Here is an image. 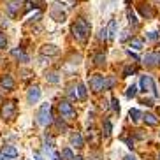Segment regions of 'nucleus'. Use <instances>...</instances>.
Listing matches in <instances>:
<instances>
[{"instance_id":"obj_37","label":"nucleus","mask_w":160,"mask_h":160,"mask_svg":"<svg viewBox=\"0 0 160 160\" xmlns=\"http://www.w3.org/2000/svg\"><path fill=\"white\" fill-rule=\"evenodd\" d=\"M127 55H128V57H130V58H132V60H136V62H137V60H139V57H137L136 53H132V51H130V49H128V51H127Z\"/></svg>"},{"instance_id":"obj_23","label":"nucleus","mask_w":160,"mask_h":160,"mask_svg":"<svg viewBox=\"0 0 160 160\" xmlns=\"http://www.w3.org/2000/svg\"><path fill=\"white\" fill-rule=\"evenodd\" d=\"M111 132H113V127H111V122H109L108 118H106V120H104V125H102V134L106 137H109L111 136Z\"/></svg>"},{"instance_id":"obj_16","label":"nucleus","mask_w":160,"mask_h":160,"mask_svg":"<svg viewBox=\"0 0 160 160\" xmlns=\"http://www.w3.org/2000/svg\"><path fill=\"white\" fill-rule=\"evenodd\" d=\"M51 18L55 19V21H58V23H63V21H65V12H58L57 11V7H55V9L51 11Z\"/></svg>"},{"instance_id":"obj_9","label":"nucleus","mask_w":160,"mask_h":160,"mask_svg":"<svg viewBox=\"0 0 160 160\" xmlns=\"http://www.w3.org/2000/svg\"><path fill=\"white\" fill-rule=\"evenodd\" d=\"M41 53L46 55V57H57L58 53H60V49H58V46H55V44H44V46L41 48Z\"/></svg>"},{"instance_id":"obj_19","label":"nucleus","mask_w":160,"mask_h":160,"mask_svg":"<svg viewBox=\"0 0 160 160\" xmlns=\"http://www.w3.org/2000/svg\"><path fill=\"white\" fill-rule=\"evenodd\" d=\"M142 46H144V42H142V39L134 37V39L130 41V48H132V49H136V51H141V49H142Z\"/></svg>"},{"instance_id":"obj_11","label":"nucleus","mask_w":160,"mask_h":160,"mask_svg":"<svg viewBox=\"0 0 160 160\" xmlns=\"http://www.w3.org/2000/svg\"><path fill=\"white\" fill-rule=\"evenodd\" d=\"M2 155H4V158H16L19 153L14 146H4L2 148Z\"/></svg>"},{"instance_id":"obj_18","label":"nucleus","mask_w":160,"mask_h":160,"mask_svg":"<svg viewBox=\"0 0 160 160\" xmlns=\"http://www.w3.org/2000/svg\"><path fill=\"white\" fill-rule=\"evenodd\" d=\"M60 158L62 160H74L76 157H74V153H72L71 148H63V150H62V153H60Z\"/></svg>"},{"instance_id":"obj_26","label":"nucleus","mask_w":160,"mask_h":160,"mask_svg":"<svg viewBox=\"0 0 160 160\" xmlns=\"http://www.w3.org/2000/svg\"><path fill=\"white\" fill-rule=\"evenodd\" d=\"M128 116H130V120H132V122L136 123V122H139V120L142 118V114H141V111H139V109H130V113H128Z\"/></svg>"},{"instance_id":"obj_4","label":"nucleus","mask_w":160,"mask_h":160,"mask_svg":"<svg viewBox=\"0 0 160 160\" xmlns=\"http://www.w3.org/2000/svg\"><path fill=\"white\" fill-rule=\"evenodd\" d=\"M58 111H60L63 120H74L76 118V109L72 108V104L69 100H60L58 104Z\"/></svg>"},{"instance_id":"obj_41","label":"nucleus","mask_w":160,"mask_h":160,"mask_svg":"<svg viewBox=\"0 0 160 160\" xmlns=\"http://www.w3.org/2000/svg\"><path fill=\"white\" fill-rule=\"evenodd\" d=\"M123 160H137V158H136V157H134V155H127V157H125V158H123Z\"/></svg>"},{"instance_id":"obj_31","label":"nucleus","mask_w":160,"mask_h":160,"mask_svg":"<svg viewBox=\"0 0 160 160\" xmlns=\"http://www.w3.org/2000/svg\"><path fill=\"white\" fill-rule=\"evenodd\" d=\"M5 48H7V37L4 32H0V49H5Z\"/></svg>"},{"instance_id":"obj_32","label":"nucleus","mask_w":160,"mask_h":160,"mask_svg":"<svg viewBox=\"0 0 160 160\" xmlns=\"http://www.w3.org/2000/svg\"><path fill=\"white\" fill-rule=\"evenodd\" d=\"M134 72H136V67H132V65L125 67V69H123V78H127V76L134 74Z\"/></svg>"},{"instance_id":"obj_35","label":"nucleus","mask_w":160,"mask_h":160,"mask_svg":"<svg viewBox=\"0 0 160 160\" xmlns=\"http://www.w3.org/2000/svg\"><path fill=\"white\" fill-rule=\"evenodd\" d=\"M146 37L150 39V41H157V39H158V32H150Z\"/></svg>"},{"instance_id":"obj_44","label":"nucleus","mask_w":160,"mask_h":160,"mask_svg":"<svg viewBox=\"0 0 160 160\" xmlns=\"http://www.w3.org/2000/svg\"><path fill=\"white\" fill-rule=\"evenodd\" d=\"M14 2H18V4H21V2H23V0H14Z\"/></svg>"},{"instance_id":"obj_15","label":"nucleus","mask_w":160,"mask_h":160,"mask_svg":"<svg viewBox=\"0 0 160 160\" xmlns=\"http://www.w3.org/2000/svg\"><path fill=\"white\" fill-rule=\"evenodd\" d=\"M93 63L97 67H104L106 65V55H104V53H95L93 55Z\"/></svg>"},{"instance_id":"obj_22","label":"nucleus","mask_w":160,"mask_h":160,"mask_svg":"<svg viewBox=\"0 0 160 160\" xmlns=\"http://www.w3.org/2000/svg\"><path fill=\"white\" fill-rule=\"evenodd\" d=\"M142 63H144V65H150V67L157 65V62H155V53H148V55L142 58Z\"/></svg>"},{"instance_id":"obj_40","label":"nucleus","mask_w":160,"mask_h":160,"mask_svg":"<svg viewBox=\"0 0 160 160\" xmlns=\"http://www.w3.org/2000/svg\"><path fill=\"white\" fill-rule=\"evenodd\" d=\"M69 97H71V99H76V92H74V88H71V92H69Z\"/></svg>"},{"instance_id":"obj_34","label":"nucleus","mask_w":160,"mask_h":160,"mask_svg":"<svg viewBox=\"0 0 160 160\" xmlns=\"http://www.w3.org/2000/svg\"><path fill=\"white\" fill-rule=\"evenodd\" d=\"M111 102H113V109L116 111V113H120V102H118V99H116V97H114V99L111 100Z\"/></svg>"},{"instance_id":"obj_13","label":"nucleus","mask_w":160,"mask_h":160,"mask_svg":"<svg viewBox=\"0 0 160 160\" xmlns=\"http://www.w3.org/2000/svg\"><path fill=\"white\" fill-rule=\"evenodd\" d=\"M142 120H144V123L150 125V127H157V125H158V118H157L155 114H151V113L142 114Z\"/></svg>"},{"instance_id":"obj_25","label":"nucleus","mask_w":160,"mask_h":160,"mask_svg":"<svg viewBox=\"0 0 160 160\" xmlns=\"http://www.w3.org/2000/svg\"><path fill=\"white\" fill-rule=\"evenodd\" d=\"M114 85H116V78L114 76H108L106 78V83H104V90H111Z\"/></svg>"},{"instance_id":"obj_42","label":"nucleus","mask_w":160,"mask_h":160,"mask_svg":"<svg viewBox=\"0 0 160 160\" xmlns=\"http://www.w3.org/2000/svg\"><path fill=\"white\" fill-rule=\"evenodd\" d=\"M33 158H35V160H44V158H42V157L39 155V153H35V155H33Z\"/></svg>"},{"instance_id":"obj_5","label":"nucleus","mask_w":160,"mask_h":160,"mask_svg":"<svg viewBox=\"0 0 160 160\" xmlns=\"http://www.w3.org/2000/svg\"><path fill=\"white\" fill-rule=\"evenodd\" d=\"M141 88H142V92H150L155 97H158V92L155 88V83H153V78L151 76H142L141 78Z\"/></svg>"},{"instance_id":"obj_24","label":"nucleus","mask_w":160,"mask_h":160,"mask_svg":"<svg viewBox=\"0 0 160 160\" xmlns=\"http://www.w3.org/2000/svg\"><path fill=\"white\" fill-rule=\"evenodd\" d=\"M12 57L18 58V60H21V62H28V57L23 53V49H21V48H19V49H12Z\"/></svg>"},{"instance_id":"obj_12","label":"nucleus","mask_w":160,"mask_h":160,"mask_svg":"<svg viewBox=\"0 0 160 160\" xmlns=\"http://www.w3.org/2000/svg\"><path fill=\"white\" fill-rule=\"evenodd\" d=\"M5 9H7V14H9L11 18H16L18 12H19V4L12 0V2H9V4L5 5Z\"/></svg>"},{"instance_id":"obj_8","label":"nucleus","mask_w":160,"mask_h":160,"mask_svg":"<svg viewBox=\"0 0 160 160\" xmlns=\"http://www.w3.org/2000/svg\"><path fill=\"white\" fill-rule=\"evenodd\" d=\"M39 99H41V88H39L37 85L30 86L28 93H27V100H28V104H35Z\"/></svg>"},{"instance_id":"obj_14","label":"nucleus","mask_w":160,"mask_h":160,"mask_svg":"<svg viewBox=\"0 0 160 160\" xmlns=\"http://www.w3.org/2000/svg\"><path fill=\"white\" fill-rule=\"evenodd\" d=\"M116 27H118L116 19H111L109 25H108V39H113L114 35H116Z\"/></svg>"},{"instance_id":"obj_7","label":"nucleus","mask_w":160,"mask_h":160,"mask_svg":"<svg viewBox=\"0 0 160 160\" xmlns=\"http://www.w3.org/2000/svg\"><path fill=\"white\" fill-rule=\"evenodd\" d=\"M14 86H16V83H14V79H12V76L5 74V76L0 78V88H2V90L11 92V90H14Z\"/></svg>"},{"instance_id":"obj_1","label":"nucleus","mask_w":160,"mask_h":160,"mask_svg":"<svg viewBox=\"0 0 160 160\" xmlns=\"http://www.w3.org/2000/svg\"><path fill=\"white\" fill-rule=\"evenodd\" d=\"M90 30H92V27H90V23L85 18H78L71 27L72 35H74L79 42H86V39H88V35H90Z\"/></svg>"},{"instance_id":"obj_30","label":"nucleus","mask_w":160,"mask_h":160,"mask_svg":"<svg viewBox=\"0 0 160 160\" xmlns=\"http://www.w3.org/2000/svg\"><path fill=\"white\" fill-rule=\"evenodd\" d=\"M88 141L97 142V132H95L93 127H90V128H88Z\"/></svg>"},{"instance_id":"obj_36","label":"nucleus","mask_w":160,"mask_h":160,"mask_svg":"<svg viewBox=\"0 0 160 160\" xmlns=\"http://www.w3.org/2000/svg\"><path fill=\"white\" fill-rule=\"evenodd\" d=\"M141 104H144V106L151 108V106H153V100H151V99H142V100H141Z\"/></svg>"},{"instance_id":"obj_21","label":"nucleus","mask_w":160,"mask_h":160,"mask_svg":"<svg viewBox=\"0 0 160 160\" xmlns=\"http://www.w3.org/2000/svg\"><path fill=\"white\" fill-rule=\"evenodd\" d=\"M127 18H128V21H130V25L134 27V28H137V27H139V21H137V18H136V12H134L132 9L127 11Z\"/></svg>"},{"instance_id":"obj_43","label":"nucleus","mask_w":160,"mask_h":160,"mask_svg":"<svg viewBox=\"0 0 160 160\" xmlns=\"http://www.w3.org/2000/svg\"><path fill=\"white\" fill-rule=\"evenodd\" d=\"M74 160H85V158H83V157H76Z\"/></svg>"},{"instance_id":"obj_45","label":"nucleus","mask_w":160,"mask_h":160,"mask_svg":"<svg viewBox=\"0 0 160 160\" xmlns=\"http://www.w3.org/2000/svg\"><path fill=\"white\" fill-rule=\"evenodd\" d=\"M158 160H160V153H158Z\"/></svg>"},{"instance_id":"obj_27","label":"nucleus","mask_w":160,"mask_h":160,"mask_svg":"<svg viewBox=\"0 0 160 160\" xmlns=\"http://www.w3.org/2000/svg\"><path fill=\"white\" fill-rule=\"evenodd\" d=\"M136 95H137V86L136 85L128 86V88H127V97H128V99H134Z\"/></svg>"},{"instance_id":"obj_20","label":"nucleus","mask_w":160,"mask_h":160,"mask_svg":"<svg viewBox=\"0 0 160 160\" xmlns=\"http://www.w3.org/2000/svg\"><path fill=\"white\" fill-rule=\"evenodd\" d=\"M78 97H79L81 100H86V97H88V90H86V86L83 85V83L78 85Z\"/></svg>"},{"instance_id":"obj_29","label":"nucleus","mask_w":160,"mask_h":160,"mask_svg":"<svg viewBox=\"0 0 160 160\" xmlns=\"http://www.w3.org/2000/svg\"><path fill=\"white\" fill-rule=\"evenodd\" d=\"M46 81H49V83H58V74H57V72H48V74H46Z\"/></svg>"},{"instance_id":"obj_17","label":"nucleus","mask_w":160,"mask_h":160,"mask_svg":"<svg viewBox=\"0 0 160 160\" xmlns=\"http://www.w3.org/2000/svg\"><path fill=\"white\" fill-rule=\"evenodd\" d=\"M139 11H141V14L144 16V18H153V9H151V5L142 4L141 7H139Z\"/></svg>"},{"instance_id":"obj_3","label":"nucleus","mask_w":160,"mask_h":160,"mask_svg":"<svg viewBox=\"0 0 160 160\" xmlns=\"http://www.w3.org/2000/svg\"><path fill=\"white\" fill-rule=\"evenodd\" d=\"M37 123L39 125H49L51 123V104L49 102H44L41 108H39V113H37Z\"/></svg>"},{"instance_id":"obj_28","label":"nucleus","mask_w":160,"mask_h":160,"mask_svg":"<svg viewBox=\"0 0 160 160\" xmlns=\"http://www.w3.org/2000/svg\"><path fill=\"white\" fill-rule=\"evenodd\" d=\"M30 4H32V7H35V9H42L44 5H46V0H30Z\"/></svg>"},{"instance_id":"obj_2","label":"nucleus","mask_w":160,"mask_h":160,"mask_svg":"<svg viewBox=\"0 0 160 160\" xmlns=\"http://www.w3.org/2000/svg\"><path fill=\"white\" fill-rule=\"evenodd\" d=\"M16 113H18V108H16V100H5L2 104V109H0V114L4 120L11 122V120H14L16 118Z\"/></svg>"},{"instance_id":"obj_10","label":"nucleus","mask_w":160,"mask_h":160,"mask_svg":"<svg viewBox=\"0 0 160 160\" xmlns=\"http://www.w3.org/2000/svg\"><path fill=\"white\" fill-rule=\"evenodd\" d=\"M71 144L76 146V148H83V146H85L83 136H81L79 132H72V134H71Z\"/></svg>"},{"instance_id":"obj_33","label":"nucleus","mask_w":160,"mask_h":160,"mask_svg":"<svg viewBox=\"0 0 160 160\" xmlns=\"http://www.w3.org/2000/svg\"><path fill=\"white\" fill-rule=\"evenodd\" d=\"M99 39H100V41H106V39H108V28H100Z\"/></svg>"},{"instance_id":"obj_39","label":"nucleus","mask_w":160,"mask_h":160,"mask_svg":"<svg viewBox=\"0 0 160 160\" xmlns=\"http://www.w3.org/2000/svg\"><path fill=\"white\" fill-rule=\"evenodd\" d=\"M155 62H157V65H160V51L155 53Z\"/></svg>"},{"instance_id":"obj_6","label":"nucleus","mask_w":160,"mask_h":160,"mask_svg":"<svg viewBox=\"0 0 160 160\" xmlns=\"http://www.w3.org/2000/svg\"><path fill=\"white\" fill-rule=\"evenodd\" d=\"M104 83H106V78L100 76V74H95V76H92V79H90V88H92V92L99 93V92L104 90Z\"/></svg>"},{"instance_id":"obj_38","label":"nucleus","mask_w":160,"mask_h":160,"mask_svg":"<svg viewBox=\"0 0 160 160\" xmlns=\"http://www.w3.org/2000/svg\"><path fill=\"white\" fill-rule=\"evenodd\" d=\"M57 127H58V128H63V130H65V128H67V125H65L63 122H60V120H57Z\"/></svg>"}]
</instances>
